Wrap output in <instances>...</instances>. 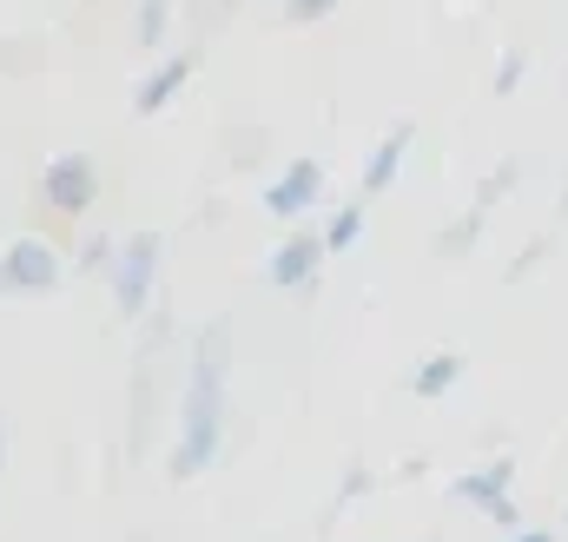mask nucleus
<instances>
[{"instance_id":"8","label":"nucleus","mask_w":568,"mask_h":542,"mask_svg":"<svg viewBox=\"0 0 568 542\" xmlns=\"http://www.w3.org/2000/svg\"><path fill=\"white\" fill-rule=\"evenodd\" d=\"M324 252H331V245H324L317 232H291V239H284L278 252H272L265 278H272L278 291H304V284L317 278V265H324Z\"/></svg>"},{"instance_id":"12","label":"nucleus","mask_w":568,"mask_h":542,"mask_svg":"<svg viewBox=\"0 0 568 542\" xmlns=\"http://www.w3.org/2000/svg\"><path fill=\"white\" fill-rule=\"evenodd\" d=\"M357 232H364V205H344V212L324 225V245H331V252H351V245H357Z\"/></svg>"},{"instance_id":"16","label":"nucleus","mask_w":568,"mask_h":542,"mask_svg":"<svg viewBox=\"0 0 568 542\" xmlns=\"http://www.w3.org/2000/svg\"><path fill=\"white\" fill-rule=\"evenodd\" d=\"M503 542H562V536H549V530H516V536H503Z\"/></svg>"},{"instance_id":"4","label":"nucleus","mask_w":568,"mask_h":542,"mask_svg":"<svg viewBox=\"0 0 568 542\" xmlns=\"http://www.w3.org/2000/svg\"><path fill=\"white\" fill-rule=\"evenodd\" d=\"M40 199H47L60 219H87L93 199H100V172H93V159H87V152H60V159L40 172Z\"/></svg>"},{"instance_id":"14","label":"nucleus","mask_w":568,"mask_h":542,"mask_svg":"<svg viewBox=\"0 0 568 542\" xmlns=\"http://www.w3.org/2000/svg\"><path fill=\"white\" fill-rule=\"evenodd\" d=\"M165 40V0H145L140 13V47H159Z\"/></svg>"},{"instance_id":"2","label":"nucleus","mask_w":568,"mask_h":542,"mask_svg":"<svg viewBox=\"0 0 568 542\" xmlns=\"http://www.w3.org/2000/svg\"><path fill=\"white\" fill-rule=\"evenodd\" d=\"M516 463L509 456H496V463H483V470H463L456 483H449V503H469V510H483L489 523H496V536H516L523 530V510H516Z\"/></svg>"},{"instance_id":"7","label":"nucleus","mask_w":568,"mask_h":542,"mask_svg":"<svg viewBox=\"0 0 568 542\" xmlns=\"http://www.w3.org/2000/svg\"><path fill=\"white\" fill-rule=\"evenodd\" d=\"M317 192H324V165L317 159H291L278 179L265 185V212L272 219H304L317 205Z\"/></svg>"},{"instance_id":"10","label":"nucleus","mask_w":568,"mask_h":542,"mask_svg":"<svg viewBox=\"0 0 568 542\" xmlns=\"http://www.w3.org/2000/svg\"><path fill=\"white\" fill-rule=\"evenodd\" d=\"M185 80H192V53H172V60H159V67L140 80V100H133V107H140L145 120H152V113H165V107H172V93H179Z\"/></svg>"},{"instance_id":"6","label":"nucleus","mask_w":568,"mask_h":542,"mask_svg":"<svg viewBox=\"0 0 568 542\" xmlns=\"http://www.w3.org/2000/svg\"><path fill=\"white\" fill-rule=\"evenodd\" d=\"M159 378H165V318L152 324L140 351V371H133V450L152 443V423H159Z\"/></svg>"},{"instance_id":"3","label":"nucleus","mask_w":568,"mask_h":542,"mask_svg":"<svg viewBox=\"0 0 568 542\" xmlns=\"http://www.w3.org/2000/svg\"><path fill=\"white\" fill-rule=\"evenodd\" d=\"M159 252H165V239L159 232H133L126 245H120V259H113V304H120V318H140L145 298H152V278H159Z\"/></svg>"},{"instance_id":"1","label":"nucleus","mask_w":568,"mask_h":542,"mask_svg":"<svg viewBox=\"0 0 568 542\" xmlns=\"http://www.w3.org/2000/svg\"><path fill=\"white\" fill-rule=\"evenodd\" d=\"M225 344H232V324L199 331L192 378H185V398H179V436H172V476L179 483L199 476L225 443Z\"/></svg>"},{"instance_id":"15","label":"nucleus","mask_w":568,"mask_h":542,"mask_svg":"<svg viewBox=\"0 0 568 542\" xmlns=\"http://www.w3.org/2000/svg\"><path fill=\"white\" fill-rule=\"evenodd\" d=\"M331 7H337V0H284V13H291L297 27H311V20H324Z\"/></svg>"},{"instance_id":"11","label":"nucleus","mask_w":568,"mask_h":542,"mask_svg":"<svg viewBox=\"0 0 568 542\" xmlns=\"http://www.w3.org/2000/svg\"><path fill=\"white\" fill-rule=\"evenodd\" d=\"M456 384H463V358H456V351L424 358V364H417V378H410V391H417V398H443V391H456Z\"/></svg>"},{"instance_id":"9","label":"nucleus","mask_w":568,"mask_h":542,"mask_svg":"<svg viewBox=\"0 0 568 542\" xmlns=\"http://www.w3.org/2000/svg\"><path fill=\"white\" fill-rule=\"evenodd\" d=\"M410 139H417V127H410V120H397V127H390V139L371 152V165H364V199H377V192H390V185H397Z\"/></svg>"},{"instance_id":"17","label":"nucleus","mask_w":568,"mask_h":542,"mask_svg":"<svg viewBox=\"0 0 568 542\" xmlns=\"http://www.w3.org/2000/svg\"><path fill=\"white\" fill-rule=\"evenodd\" d=\"M0 470H7V416H0Z\"/></svg>"},{"instance_id":"5","label":"nucleus","mask_w":568,"mask_h":542,"mask_svg":"<svg viewBox=\"0 0 568 542\" xmlns=\"http://www.w3.org/2000/svg\"><path fill=\"white\" fill-rule=\"evenodd\" d=\"M60 284V252L47 239H13L0 252V291H20V298H40Z\"/></svg>"},{"instance_id":"13","label":"nucleus","mask_w":568,"mask_h":542,"mask_svg":"<svg viewBox=\"0 0 568 542\" xmlns=\"http://www.w3.org/2000/svg\"><path fill=\"white\" fill-rule=\"evenodd\" d=\"M113 259H120V245H113L106 232H93V239L80 245V271H113Z\"/></svg>"}]
</instances>
